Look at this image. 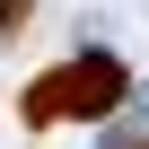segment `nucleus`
Returning <instances> with one entry per match:
<instances>
[{
  "label": "nucleus",
  "instance_id": "obj_1",
  "mask_svg": "<svg viewBox=\"0 0 149 149\" xmlns=\"http://www.w3.org/2000/svg\"><path fill=\"white\" fill-rule=\"evenodd\" d=\"M123 61H105V53H70V61H53L44 79L18 97V114L26 123H70V114H114L123 105Z\"/></svg>",
  "mask_w": 149,
  "mask_h": 149
}]
</instances>
